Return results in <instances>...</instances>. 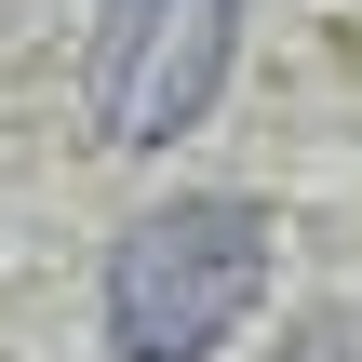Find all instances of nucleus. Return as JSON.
<instances>
[{
	"label": "nucleus",
	"instance_id": "2",
	"mask_svg": "<svg viewBox=\"0 0 362 362\" xmlns=\"http://www.w3.org/2000/svg\"><path fill=\"white\" fill-rule=\"evenodd\" d=\"M228 54H242V0H107L94 13V134L107 148H175L215 94H228Z\"/></svg>",
	"mask_w": 362,
	"mask_h": 362
},
{
	"label": "nucleus",
	"instance_id": "3",
	"mask_svg": "<svg viewBox=\"0 0 362 362\" xmlns=\"http://www.w3.org/2000/svg\"><path fill=\"white\" fill-rule=\"evenodd\" d=\"M269 362H362V309H322V322H296Z\"/></svg>",
	"mask_w": 362,
	"mask_h": 362
},
{
	"label": "nucleus",
	"instance_id": "1",
	"mask_svg": "<svg viewBox=\"0 0 362 362\" xmlns=\"http://www.w3.org/2000/svg\"><path fill=\"white\" fill-rule=\"evenodd\" d=\"M269 309V202L175 188L107 242V362H215Z\"/></svg>",
	"mask_w": 362,
	"mask_h": 362
}]
</instances>
